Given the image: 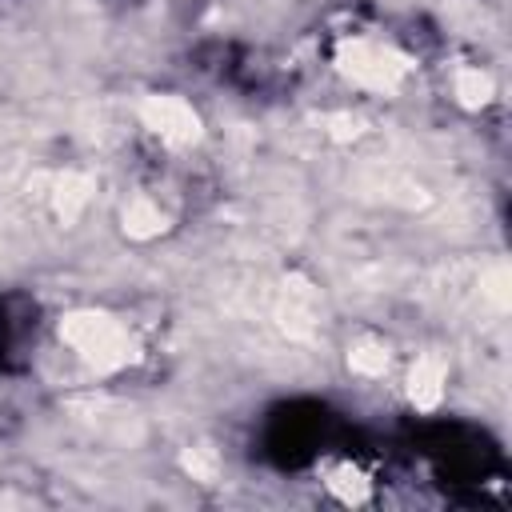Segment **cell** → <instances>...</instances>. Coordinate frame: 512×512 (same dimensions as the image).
Instances as JSON below:
<instances>
[{
	"label": "cell",
	"mask_w": 512,
	"mask_h": 512,
	"mask_svg": "<svg viewBox=\"0 0 512 512\" xmlns=\"http://www.w3.org/2000/svg\"><path fill=\"white\" fill-rule=\"evenodd\" d=\"M316 320V292L304 276H284V304H280V324L292 336H308Z\"/></svg>",
	"instance_id": "4"
},
{
	"label": "cell",
	"mask_w": 512,
	"mask_h": 512,
	"mask_svg": "<svg viewBox=\"0 0 512 512\" xmlns=\"http://www.w3.org/2000/svg\"><path fill=\"white\" fill-rule=\"evenodd\" d=\"M124 232H128L132 240H152V236L164 232V212H160L148 196H136V200H128V208H124Z\"/></svg>",
	"instance_id": "7"
},
{
	"label": "cell",
	"mask_w": 512,
	"mask_h": 512,
	"mask_svg": "<svg viewBox=\"0 0 512 512\" xmlns=\"http://www.w3.org/2000/svg\"><path fill=\"white\" fill-rule=\"evenodd\" d=\"M444 396V360L440 356H420L408 372V400L416 408H436Z\"/></svg>",
	"instance_id": "6"
},
{
	"label": "cell",
	"mask_w": 512,
	"mask_h": 512,
	"mask_svg": "<svg viewBox=\"0 0 512 512\" xmlns=\"http://www.w3.org/2000/svg\"><path fill=\"white\" fill-rule=\"evenodd\" d=\"M324 128H328V136H332V140L348 144V140H356V136H360V116H352V112H332V116L324 120Z\"/></svg>",
	"instance_id": "12"
},
{
	"label": "cell",
	"mask_w": 512,
	"mask_h": 512,
	"mask_svg": "<svg viewBox=\"0 0 512 512\" xmlns=\"http://www.w3.org/2000/svg\"><path fill=\"white\" fill-rule=\"evenodd\" d=\"M452 88H456V100L464 108H484L492 100V92H496V84H492V76L484 68H460Z\"/></svg>",
	"instance_id": "9"
},
{
	"label": "cell",
	"mask_w": 512,
	"mask_h": 512,
	"mask_svg": "<svg viewBox=\"0 0 512 512\" xmlns=\"http://www.w3.org/2000/svg\"><path fill=\"white\" fill-rule=\"evenodd\" d=\"M328 492H332L340 504H364L368 492H372V480H368L356 464H340V468H332V476H328Z\"/></svg>",
	"instance_id": "8"
},
{
	"label": "cell",
	"mask_w": 512,
	"mask_h": 512,
	"mask_svg": "<svg viewBox=\"0 0 512 512\" xmlns=\"http://www.w3.org/2000/svg\"><path fill=\"white\" fill-rule=\"evenodd\" d=\"M140 120H144V128H152L172 148H188L200 140V116L180 96H144Z\"/></svg>",
	"instance_id": "3"
},
{
	"label": "cell",
	"mask_w": 512,
	"mask_h": 512,
	"mask_svg": "<svg viewBox=\"0 0 512 512\" xmlns=\"http://www.w3.org/2000/svg\"><path fill=\"white\" fill-rule=\"evenodd\" d=\"M92 176L88 172H60V176H52V208H56V216L64 220V224H72L80 212H84V204L92 200Z\"/></svg>",
	"instance_id": "5"
},
{
	"label": "cell",
	"mask_w": 512,
	"mask_h": 512,
	"mask_svg": "<svg viewBox=\"0 0 512 512\" xmlns=\"http://www.w3.org/2000/svg\"><path fill=\"white\" fill-rule=\"evenodd\" d=\"M348 364H352V372H360V376H384V372H388V352H384L380 344H356V348L348 352Z\"/></svg>",
	"instance_id": "11"
},
{
	"label": "cell",
	"mask_w": 512,
	"mask_h": 512,
	"mask_svg": "<svg viewBox=\"0 0 512 512\" xmlns=\"http://www.w3.org/2000/svg\"><path fill=\"white\" fill-rule=\"evenodd\" d=\"M60 336L96 372H116V368H124V364H132L140 356L132 332L120 320H112L108 312H68L60 320Z\"/></svg>",
	"instance_id": "1"
},
{
	"label": "cell",
	"mask_w": 512,
	"mask_h": 512,
	"mask_svg": "<svg viewBox=\"0 0 512 512\" xmlns=\"http://www.w3.org/2000/svg\"><path fill=\"white\" fill-rule=\"evenodd\" d=\"M180 468L200 480V484H216L220 480V456L208 448V444H196V448H184L180 452Z\"/></svg>",
	"instance_id": "10"
},
{
	"label": "cell",
	"mask_w": 512,
	"mask_h": 512,
	"mask_svg": "<svg viewBox=\"0 0 512 512\" xmlns=\"http://www.w3.org/2000/svg\"><path fill=\"white\" fill-rule=\"evenodd\" d=\"M484 296H488L496 308H508V272H504V264H496V268L484 276Z\"/></svg>",
	"instance_id": "13"
},
{
	"label": "cell",
	"mask_w": 512,
	"mask_h": 512,
	"mask_svg": "<svg viewBox=\"0 0 512 512\" xmlns=\"http://www.w3.org/2000/svg\"><path fill=\"white\" fill-rule=\"evenodd\" d=\"M336 64L348 80H356L364 88H376V92H392L412 68V60L404 52L372 44V40H344L340 52H336Z\"/></svg>",
	"instance_id": "2"
}]
</instances>
